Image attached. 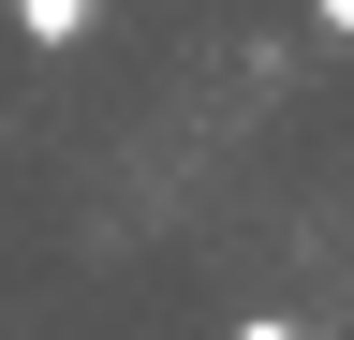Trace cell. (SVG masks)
Returning <instances> with one entry per match:
<instances>
[{"label":"cell","mask_w":354,"mask_h":340,"mask_svg":"<svg viewBox=\"0 0 354 340\" xmlns=\"http://www.w3.org/2000/svg\"><path fill=\"white\" fill-rule=\"evenodd\" d=\"M15 30L30 45H88V0H15Z\"/></svg>","instance_id":"6da1fadb"},{"label":"cell","mask_w":354,"mask_h":340,"mask_svg":"<svg viewBox=\"0 0 354 340\" xmlns=\"http://www.w3.org/2000/svg\"><path fill=\"white\" fill-rule=\"evenodd\" d=\"M310 15H325V30H339V45H354V0H310Z\"/></svg>","instance_id":"7a4b0ae2"},{"label":"cell","mask_w":354,"mask_h":340,"mask_svg":"<svg viewBox=\"0 0 354 340\" xmlns=\"http://www.w3.org/2000/svg\"><path fill=\"white\" fill-rule=\"evenodd\" d=\"M236 340H310V325H281V311H266V325H236Z\"/></svg>","instance_id":"3957f363"}]
</instances>
